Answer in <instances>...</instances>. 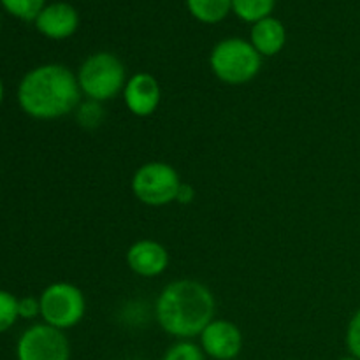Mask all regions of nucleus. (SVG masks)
I'll list each match as a JSON object with an SVG mask.
<instances>
[{"label":"nucleus","mask_w":360,"mask_h":360,"mask_svg":"<svg viewBox=\"0 0 360 360\" xmlns=\"http://www.w3.org/2000/svg\"><path fill=\"white\" fill-rule=\"evenodd\" d=\"M155 316L169 336L192 340L214 320V297L200 281L176 280L158 295Z\"/></svg>","instance_id":"f257e3e1"},{"label":"nucleus","mask_w":360,"mask_h":360,"mask_svg":"<svg viewBox=\"0 0 360 360\" xmlns=\"http://www.w3.org/2000/svg\"><path fill=\"white\" fill-rule=\"evenodd\" d=\"M77 76L65 65L48 63L30 70L18 90V101L27 115L39 120H55L69 115L79 104Z\"/></svg>","instance_id":"f03ea898"},{"label":"nucleus","mask_w":360,"mask_h":360,"mask_svg":"<svg viewBox=\"0 0 360 360\" xmlns=\"http://www.w3.org/2000/svg\"><path fill=\"white\" fill-rule=\"evenodd\" d=\"M210 65L221 83L245 84L259 74L262 67V55L250 41L231 37L214 46L210 55Z\"/></svg>","instance_id":"7ed1b4c3"},{"label":"nucleus","mask_w":360,"mask_h":360,"mask_svg":"<svg viewBox=\"0 0 360 360\" xmlns=\"http://www.w3.org/2000/svg\"><path fill=\"white\" fill-rule=\"evenodd\" d=\"M81 94L94 102L116 97L127 84V70L122 60L108 51L94 53L77 70Z\"/></svg>","instance_id":"20e7f679"},{"label":"nucleus","mask_w":360,"mask_h":360,"mask_svg":"<svg viewBox=\"0 0 360 360\" xmlns=\"http://www.w3.org/2000/svg\"><path fill=\"white\" fill-rule=\"evenodd\" d=\"M181 186L178 171L165 162H148L132 178V192L146 206H165L176 200Z\"/></svg>","instance_id":"39448f33"},{"label":"nucleus","mask_w":360,"mask_h":360,"mask_svg":"<svg viewBox=\"0 0 360 360\" xmlns=\"http://www.w3.org/2000/svg\"><path fill=\"white\" fill-rule=\"evenodd\" d=\"M41 316L48 326L56 329H70L83 320L86 302L76 285L53 283L41 294Z\"/></svg>","instance_id":"423d86ee"},{"label":"nucleus","mask_w":360,"mask_h":360,"mask_svg":"<svg viewBox=\"0 0 360 360\" xmlns=\"http://www.w3.org/2000/svg\"><path fill=\"white\" fill-rule=\"evenodd\" d=\"M16 355L18 360H70V345L63 330L41 323L25 330Z\"/></svg>","instance_id":"0eeeda50"},{"label":"nucleus","mask_w":360,"mask_h":360,"mask_svg":"<svg viewBox=\"0 0 360 360\" xmlns=\"http://www.w3.org/2000/svg\"><path fill=\"white\" fill-rule=\"evenodd\" d=\"M200 348L214 360H232L241 354L243 334L229 320H213L200 333Z\"/></svg>","instance_id":"6e6552de"},{"label":"nucleus","mask_w":360,"mask_h":360,"mask_svg":"<svg viewBox=\"0 0 360 360\" xmlns=\"http://www.w3.org/2000/svg\"><path fill=\"white\" fill-rule=\"evenodd\" d=\"M160 84L151 74L137 72L130 79H127L125 88H123V98L132 115L150 116L157 111L160 104Z\"/></svg>","instance_id":"1a4fd4ad"},{"label":"nucleus","mask_w":360,"mask_h":360,"mask_svg":"<svg viewBox=\"0 0 360 360\" xmlns=\"http://www.w3.org/2000/svg\"><path fill=\"white\" fill-rule=\"evenodd\" d=\"M35 27L44 37L53 39V41H63L77 30L79 14L67 2L49 4L35 18Z\"/></svg>","instance_id":"9d476101"},{"label":"nucleus","mask_w":360,"mask_h":360,"mask_svg":"<svg viewBox=\"0 0 360 360\" xmlns=\"http://www.w3.org/2000/svg\"><path fill=\"white\" fill-rule=\"evenodd\" d=\"M127 264L137 276L155 278L167 269L169 253L160 243L153 239H141L127 252Z\"/></svg>","instance_id":"9b49d317"},{"label":"nucleus","mask_w":360,"mask_h":360,"mask_svg":"<svg viewBox=\"0 0 360 360\" xmlns=\"http://www.w3.org/2000/svg\"><path fill=\"white\" fill-rule=\"evenodd\" d=\"M250 42L262 56H274L283 49L287 42V32L280 20L273 16L264 18L253 23Z\"/></svg>","instance_id":"f8f14e48"},{"label":"nucleus","mask_w":360,"mask_h":360,"mask_svg":"<svg viewBox=\"0 0 360 360\" xmlns=\"http://www.w3.org/2000/svg\"><path fill=\"white\" fill-rule=\"evenodd\" d=\"M186 7L200 23L214 25L227 18L232 11V0H186Z\"/></svg>","instance_id":"ddd939ff"},{"label":"nucleus","mask_w":360,"mask_h":360,"mask_svg":"<svg viewBox=\"0 0 360 360\" xmlns=\"http://www.w3.org/2000/svg\"><path fill=\"white\" fill-rule=\"evenodd\" d=\"M274 4L276 0H232V11L246 23H257L271 16Z\"/></svg>","instance_id":"4468645a"},{"label":"nucleus","mask_w":360,"mask_h":360,"mask_svg":"<svg viewBox=\"0 0 360 360\" xmlns=\"http://www.w3.org/2000/svg\"><path fill=\"white\" fill-rule=\"evenodd\" d=\"M0 2L7 13L25 21H35L39 13L46 7V0H0Z\"/></svg>","instance_id":"2eb2a0df"},{"label":"nucleus","mask_w":360,"mask_h":360,"mask_svg":"<svg viewBox=\"0 0 360 360\" xmlns=\"http://www.w3.org/2000/svg\"><path fill=\"white\" fill-rule=\"evenodd\" d=\"M206 354L202 348L197 347L190 340H183L179 343L172 345L167 352H165L164 359L162 360H204Z\"/></svg>","instance_id":"dca6fc26"},{"label":"nucleus","mask_w":360,"mask_h":360,"mask_svg":"<svg viewBox=\"0 0 360 360\" xmlns=\"http://www.w3.org/2000/svg\"><path fill=\"white\" fill-rule=\"evenodd\" d=\"M18 316V299L9 292L0 290V333L9 329Z\"/></svg>","instance_id":"f3484780"},{"label":"nucleus","mask_w":360,"mask_h":360,"mask_svg":"<svg viewBox=\"0 0 360 360\" xmlns=\"http://www.w3.org/2000/svg\"><path fill=\"white\" fill-rule=\"evenodd\" d=\"M347 347L352 357L360 360V309L352 316L347 330Z\"/></svg>","instance_id":"a211bd4d"},{"label":"nucleus","mask_w":360,"mask_h":360,"mask_svg":"<svg viewBox=\"0 0 360 360\" xmlns=\"http://www.w3.org/2000/svg\"><path fill=\"white\" fill-rule=\"evenodd\" d=\"M102 118V109L98 105V102H86L84 105H81L79 112H77V120H79L81 125L84 127H97L101 123Z\"/></svg>","instance_id":"6ab92c4d"},{"label":"nucleus","mask_w":360,"mask_h":360,"mask_svg":"<svg viewBox=\"0 0 360 360\" xmlns=\"http://www.w3.org/2000/svg\"><path fill=\"white\" fill-rule=\"evenodd\" d=\"M18 313L23 319H34L35 315L41 313V302L35 301L34 297H25L18 301Z\"/></svg>","instance_id":"aec40b11"},{"label":"nucleus","mask_w":360,"mask_h":360,"mask_svg":"<svg viewBox=\"0 0 360 360\" xmlns=\"http://www.w3.org/2000/svg\"><path fill=\"white\" fill-rule=\"evenodd\" d=\"M193 195H195V192H193L192 186L186 185V183H181L176 200H178V202H181V204H188V202H192V200H193Z\"/></svg>","instance_id":"412c9836"},{"label":"nucleus","mask_w":360,"mask_h":360,"mask_svg":"<svg viewBox=\"0 0 360 360\" xmlns=\"http://www.w3.org/2000/svg\"><path fill=\"white\" fill-rule=\"evenodd\" d=\"M2 97H4V86H2V81H0V102H2Z\"/></svg>","instance_id":"4be33fe9"},{"label":"nucleus","mask_w":360,"mask_h":360,"mask_svg":"<svg viewBox=\"0 0 360 360\" xmlns=\"http://www.w3.org/2000/svg\"><path fill=\"white\" fill-rule=\"evenodd\" d=\"M340 360H357L355 357H345V359H340Z\"/></svg>","instance_id":"5701e85b"}]
</instances>
